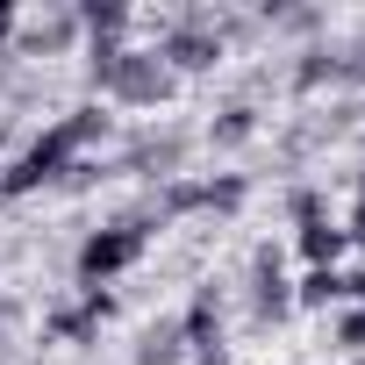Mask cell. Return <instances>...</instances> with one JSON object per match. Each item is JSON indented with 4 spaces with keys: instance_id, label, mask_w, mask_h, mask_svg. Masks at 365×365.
I'll return each mask as SVG.
<instances>
[{
    "instance_id": "cell-4",
    "label": "cell",
    "mask_w": 365,
    "mask_h": 365,
    "mask_svg": "<svg viewBox=\"0 0 365 365\" xmlns=\"http://www.w3.org/2000/svg\"><path fill=\"white\" fill-rule=\"evenodd\" d=\"M179 358H187V322H179V315L150 322L143 344H136V365H179Z\"/></svg>"
},
{
    "instance_id": "cell-5",
    "label": "cell",
    "mask_w": 365,
    "mask_h": 365,
    "mask_svg": "<svg viewBox=\"0 0 365 365\" xmlns=\"http://www.w3.org/2000/svg\"><path fill=\"white\" fill-rule=\"evenodd\" d=\"M294 301H301V308H336V301H344V272H336V265H315V272H301Z\"/></svg>"
},
{
    "instance_id": "cell-2",
    "label": "cell",
    "mask_w": 365,
    "mask_h": 365,
    "mask_svg": "<svg viewBox=\"0 0 365 365\" xmlns=\"http://www.w3.org/2000/svg\"><path fill=\"white\" fill-rule=\"evenodd\" d=\"M143 244H150V222H115V230H93V237L79 244V279H86V287H108L115 272H129V265L143 258Z\"/></svg>"
},
{
    "instance_id": "cell-6",
    "label": "cell",
    "mask_w": 365,
    "mask_h": 365,
    "mask_svg": "<svg viewBox=\"0 0 365 365\" xmlns=\"http://www.w3.org/2000/svg\"><path fill=\"white\" fill-rule=\"evenodd\" d=\"M336 351H344V358H365V308L336 315Z\"/></svg>"
},
{
    "instance_id": "cell-9",
    "label": "cell",
    "mask_w": 365,
    "mask_h": 365,
    "mask_svg": "<svg viewBox=\"0 0 365 365\" xmlns=\"http://www.w3.org/2000/svg\"><path fill=\"white\" fill-rule=\"evenodd\" d=\"M351 365H365V358H351Z\"/></svg>"
},
{
    "instance_id": "cell-1",
    "label": "cell",
    "mask_w": 365,
    "mask_h": 365,
    "mask_svg": "<svg viewBox=\"0 0 365 365\" xmlns=\"http://www.w3.org/2000/svg\"><path fill=\"white\" fill-rule=\"evenodd\" d=\"M93 86L108 101H129V108H150L172 93V72L150 58V51H93Z\"/></svg>"
},
{
    "instance_id": "cell-7",
    "label": "cell",
    "mask_w": 365,
    "mask_h": 365,
    "mask_svg": "<svg viewBox=\"0 0 365 365\" xmlns=\"http://www.w3.org/2000/svg\"><path fill=\"white\" fill-rule=\"evenodd\" d=\"M251 129H258V115H251V108H230V115H222V122H215L208 136H215V143H244Z\"/></svg>"
},
{
    "instance_id": "cell-8",
    "label": "cell",
    "mask_w": 365,
    "mask_h": 365,
    "mask_svg": "<svg viewBox=\"0 0 365 365\" xmlns=\"http://www.w3.org/2000/svg\"><path fill=\"white\" fill-rule=\"evenodd\" d=\"M344 237H358V244H365V179H358V215H351V230H344Z\"/></svg>"
},
{
    "instance_id": "cell-3",
    "label": "cell",
    "mask_w": 365,
    "mask_h": 365,
    "mask_svg": "<svg viewBox=\"0 0 365 365\" xmlns=\"http://www.w3.org/2000/svg\"><path fill=\"white\" fill-rule=\"evenodd\" d=\"M294 222H301V258H308V272H315V265H336V251L351 244V237L329 222V208H322L315 194H301V201H294Z\"/></svg>"
}]
</instances>
